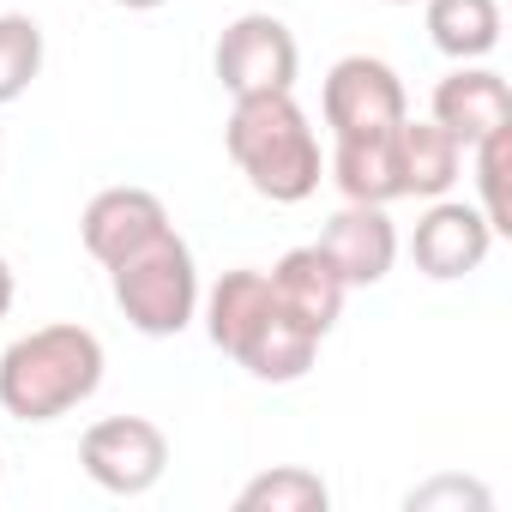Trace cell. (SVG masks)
Listing matches in <instances>:
<instances>
[{"label": "cell", "mask_w": 512, "mask_h": 512, "mask_svg": "<svg viewBox=\"0 0 512 512\" xmlns=\"http://www.w3.org/2000/svg\"><path fill=\"white\" fill-rule=\"evenodd\" d=\"M103 368H109V356L91 326H73V320L37 326V332L13 338L7 356H0V410L31 428L61 422L97 398Z\"/></svg>", "instance_id": "obj_1"}, {"label": "cell", "mask_w": 512, "mask_h": 512, "mask_svg": "<svg viewBox=\"0 0 512 512\" xmlns=\"http://www.w3.org/2000/svg\"><path fill=\"white\" fill-rule=\"evenodd\" d=\"M223 151L247 175V187L272 199V205H302L320 193L326 157L320 139L296 103V91H260V97H235L223 121Z\"/></svg>", "instance_id": "obj_2"}, {"label": "cell", "mask_w": 512, "mask_h": 512, "mask_svg": "<svg viewBox=\"0 0 512 512\" xmlns=\"http://www.w3.org/2000/svg\"><path fill=\"white\" fill-rule=\"evenodd\" d=\"M109 284H115V308L127 314V326L145 338H181L199 314V296H205L193 247L175 235V223L163 235H151L145 247H133L127 260H115Z\"/></svg>", "instance_id": "obj_3"}, {"label": "cell", "mask_w": 512, "mask_h": 512, "mask_svg": "<svg viewBox=\"0 0 512 512\" xmlns=\"http://www.w3.org/2000/svg\"><path fill=\"white\" fill-rule=\"evenodd\" d=\"M302 49L278 13H241L223 25L211 49V73L229 97H260V91H296Z\"/></svg>", "instance_id": "obj_4"}, {"label": "cell", "mask_w": 512, "mask_h": 512, "mask_svg": "<svg viewBox=\"0 0 512 512\" xmlns=\"http://www.w3.org/2000/svg\"><path fill=\"white\" fill-rule=\"evenodd\" d=\"M79 464L103 494H151L169 470V434L151 416H103L79 440Z\"/></svg>", "instance_id": "obj_5"}, {"label": "cell", "mask_w": 512, "mask_h": 512, "mask_svg": "<svg viewBox=\"0 0 512 512\" xmlns=\"http://www.w3.org/2000/svg\"><path fill=\"white\" fill-rule=\"evenodd\" d=\"M320 115H326L332 139L392 133L410 115V97H404V79L380 55H344V61H332V73L320 85Z\"/></svg>", "instance_id": "obj_6"}, {"label": "cell", "mask_w": 512, "mask_h": 512, "mask_svg": "<svg viewBox=\"0 0 512 512\" xmlns=\"http://www.w3.org/2000/svg\"><path fill=\"white\" fill-rule=\"evenodd\" d=\"M488 247H494L488 217H482L476 205L440 193V199H428V211L416 217L410 260H416L422 278H434V284H458V278H470V272L488 260Z\"/></svg>", "instance_id": "obj_7"}, {"label": "cell", "mask_w": 512, "mask_h": 512, "mask_svg": "<svg viewBox=\"0 0 512 512\" xmlns=\"http://www.w3.org/2000/svg\"><path fill=\"white\" fill-rule=\"evenodd\" d=\"M320 247H326V260L338 266V278L350 290H374L392 278V260H398V229L386 217V205H350L326 217L320 229Z\"/></svg>", "instance_id": "obj_8"}, {"label": "cell", "mask_w": 512, "mask_h": 512, "mask_svg": "<svg viewBox=\"0 0 512 512\" xmlns=\"http://www.w3.org/2000/svg\"><path fill=\"white\" fill-rule=\"evenodd\" d=\"M163 229H169V205L151 187H103V193H91V205L79 217V241L97 266L127 260L133 247H145Z\"/></svg>", "instance_id": "obj_9"}, {"label": "cell", "mask_w": 512, "mask_h": 512, "mask_svg": "<svg viewBox=\"0 0 512 512\" xmlns=\"http://www.w3.org/2000/svg\"><path fill=\"white\" fill-rule=\"evenodd\" d=\"M266 284H272L278 308H284L296 326H308L314 338H326V332L344 320V296H350V284L338 278V266L326 260V247H320V241L290 247L284 260L266 272Z\"/></svg>", "instance_id": "obj_10"}, {"label": "cell", "mask_w": 512, "mask_h": 512, "mask_svg": "<svg viewBox=\"0 0 512 512\" xmlns=\"http://www.w3.org/2000/svg\"><path fill=\"white\" fill-rule=\"evenodd\" d=\"M464 151L482 145L494 127H512V91L494 67H476V61H458L440 85H434V115Z\"/></svg>", "instance_id": "obj_11"}, {"label": "cell", "mask_w": 512, "mask_h": 512, "mask_svg": "<svg viewBox=\"0 0 512 512\" xmlns=\"http://www.w3.org/2000/svg\"><path fill=\"white\" fill-rule=\"evenodd\" d=\"M199 308H205V338H211L229 362H241V350L260 338V332H266V320L278 314L266 272H253V266L223 272V278L199 296Z\"/></svg>", "instance_id": "obj_12"}, {"label": "cell", "mask_w": 512, "mask_h": 512, "mask_svg": "<svg viewBox=\"0 0 512 512\" xmlns=\"http://www.w3.org/2000/svg\"><path fill=\"white\" fill-rule=\"evenodd\" d=\"M392 145H398V193L404 199H440L464 175V145L440 121H410L404 115Z\"/></svg>", "instance_id": "obj_13"}, {"label": "cell", "mask_w": 512, "mask_h": 512, "mask_svg": "<svg viewBox=\"0 0 512 512\" xmlns=\"http://www.w3.org/2000/svg\"><path fill=\"white\" fill-rule=\"evenodd\" d=\"M392 133L332 139V181H338V193L350 205H392V199H404L398 193V145H392Z\"/></svg>", "instance_id": "obj_14"}, {"label": "cell", "mask_w": 512, "mask_h": 512, "mask_svg": "<svg viewBox=\"0 0 512 512\" xmlns=\"http://www.w3.org/2000/svg\"><path fill=\"white\" fill-rule=\"evenodd\" d=\"M428 43L446 61H482L500 43V0H428Z\"/></svg>", "instance_id": "obj_15"}, {"label": "cell", "mask_w": 512, "mask_h": 512, "mask_svg": "<svg viewBox=\"0 0 512 512\" xmlns=\"http://www.w3.org/2000/svg\"><path fill=\"white\" fill-rule=\"evenodd\" d=\"M332 506V488L320 470L308 464H278V470H260L241 494H235V512H326Z\"/></svg>", "instance_id": "obj_16"}, {"label": "cell", "mask_w": 512, "mask_h": 512, "mask_svg": "<svg viewBox=\"0 0 512 512\" xmlns=\"http://www.w3.org/2000/svg\"><path fill=\"white\" fill-rule=\"evenodd\" d=\"M43 73V25L31 13H0V109L19 103Z\"/></svg>", "instance_id": "obj_17"}, {"label": "cell", "mask_w": 512, "mask_h": 512, "mask_svg": "<svg viewBox=\"0 0 512 512\" xmlns=\"http://www.w3.org/2000/svg\"><path fill=\"white\" fill-rule=\"evenodd\" d=\"M476 157V211L488 217L494 235H512V199H506V175H512V127H494L482 145H470Z\"/></svg>", "instance_id": "obj_18"}, {"label": "cell", "mask_w": 512, "mask_h": 512, "mask_svg": "<svg viewBox=\"0 0 512 512\" xmlns=\"http://www.w3.org/2000/svg\"><path fill=\"white\" fill-rule=\"evenodd\" d=\"M404 506L410 512H434V506H476V512H488V488L482 482H464V476H434V482L410 488Z\"/></svg>", "instance_id": "obj_19"}, {"label": "cell", "mask_w": 512, "mask_h": 512, "mask_svg": "<svg viewBox=\"0 0 512 512\" xmlns=\"http://www.w3.org/2000/svg\"><path fill=\"white\" fill-rule=\"evenodd\" d=\"M13 314V266H7V253H0V320Z\"/></svg>", "instance_id": "obj_20"}, {"label": "cell", "mask_w": 512, "mask_h": 512, "mask_svg": "<svg viewBox=\"0 0 512 512\" xmlns=\"http://www.w3.org/2000/svg\"><path fill=\"white\" fill-rule=\"evenodd\" d=\"M115 7H127V13H157L163 0H115Z\"/></svg>", "instance_id": "obj_21"}, {"label": "cell", "mask_w": 512, "mask_h": 512, "mask_svg": "<svg viewBox=\"0 0 512 512\" xmlns=\"http://www.w3.org/2000/svg\"><path fill=\"white\" fill-rule=\"evenodd\" d=\"M380 7H416V0H380Z\"/></svg>", "instance_id": "obj_22"}]
</instances>
